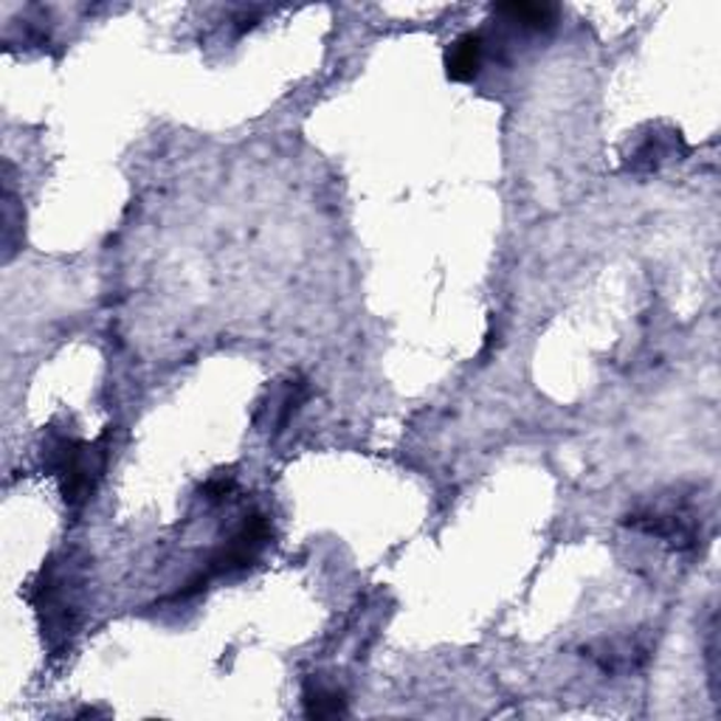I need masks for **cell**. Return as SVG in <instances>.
<instances>
[{"mask_svg":"<svg viewBox=\"0 0 721 721\" xmlns=\"http://www.w3.org/2000/svg\"><path fill=\"white\" fill-rule=\"evenodd\" d=\"M43 462L63 482V499L68 507H83L94 496L105 466H108V435L96 443L54 431L43 448Z\"/></svg>","mask_w":721,"mask_h":721,"instance_id":"cell-1","label":"cell"},{"mask_svg":"<svg viewBox=\"0 0 721 721\" xmlns=\"http://www.w3.org/2000/svg\"><path fill=\"white\" fill-rule=\"evenodd\" d=\"M77 575L74 564H48L32 587V603L37 609L43 637L52 648L68 643L77 629Z\"/></svg>","mask_w":721,"mask_h":721,"instance_id":"cell-2","label":"cell"},{"mask_svg":"<svg viewBox=\"0 0 721 721\" xmlns=\"http://www.w3.org/2000/svg\"><path fill=\"white\" fill-rule=\"evenodd\" d=\"M269 542H271V522L265 516H260V513H254V516L245 518V522L240 524V531H237L234 536H231L229 542L211 556L206 572H200L195 581H198L200 587H206L215 575H231V572H240V569H249L251 564L260 558V553L265 549V544Z\"/></svg>","mask_w":721,"mask_h":721,"instance_id":"cell-3","label":"cell"},{"mask_svg":"<svg viewBox=\"0 0 721 721\" xmlns=\"http://www.w3.org/2000/svg\"><path fill=\"white\" fill-rule=\"evenodd\" d=\"M629 527L657 536L677 549H693L699 542V524L685 511H640L626 518Z\"/></svg>","mask_w":721,"mask_h":721,"instance_id":"cell-4","label":"cell"},{"mask_svg":"<svg viewBox=\"0 0 721 721\" xmlns=\"http://www.w3.org/2000/svg\"><path fill=\"white\" fill-rule=\"evenodd\" d=\"M485 59V37L477 32H468L454 40L446 52V74L454 83H471L482 68Z\"/></svg>","mask_w":721,"mask_h":721,"instance_id":"cell-5","label":"cell"},{"mask_svg":"<svg viewBox=\"0 0 721 721\" xmlns=\"http://www.w3.org/2000/svg\"><path fill=\"white\" fill-rule=\"evenodd\" d=\"M302 708L307 719H336L347 715V696L345 690L332 688L321 679H307L302 688Z\"/></svg>","mask_w":721,"mask_h":721,"instance_id":"cell-6","label":"cell"},{"mask_svg":"<svg viewBox=\"0 0 721 721\" xmlns=\"http://www.w3.org/2000/svg\"><path fill=\"white\" fill-rule=\"evenodd\" d=\"M496 14L522 32H547L556 26L558 9L549 3H502L496 7Z\"/></svg>","mask_w":721,"mask_h":721,"instance_id":"cell-7","label":"cell"},{"mask_svg":"<svg viewBox=\"0 0 721 721\" xmlns=\"http://www.w3.org/2000/svg\"><path fill=\"white\" fill-rule=\"evenodd\" d=\"M594 663L600 665L609 674H618V670H637L643 668L645 659H648V648L634 640H612V643H603L598 654H592Z\"/></svg>","mask_w":721,"mask_h":721,"instance_id":"cell-8","label":"cell"},{"mask_svg":"<svg viewBox=\"0 0 721 721\" xmlns=\"http://www.w3.org/2000/svg\"><path fill=\"white\" fill-rule=\"evenodd\" d=\"M307 397V383L294 378V381H287V386L282 390L280 401H276V420H274V431H285V426L294 420V415L299 412V406L305 403Z\"/></svg>","mask_w":721,"mask_h":721,"instance_id":"cell-9","label":"cell"},{"mask_svg":"<svg viewBox=\"0 0 721 721\" xmlns=\"http://www.w3.org/2000/svg\"><path fill=\"white\" fill-rule=\"evenodd\" d=\"M234 491V482H231V479H211L209 485L204 488V493H206V499H209V502H223V499H229V493Z\"/></svg>","mask_w":721,"mask_h":721,"instance_id":"cell-10","label":"cell"}]
</instances>
